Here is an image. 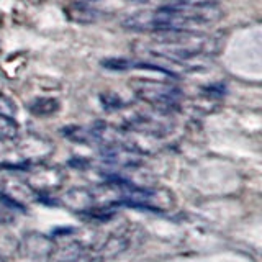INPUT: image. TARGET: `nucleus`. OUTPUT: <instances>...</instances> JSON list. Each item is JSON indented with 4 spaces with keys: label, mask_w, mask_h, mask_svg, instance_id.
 Wrapping results in <instances>:
<instances>
[{
    "label": "nucleus",
    "mask_w": 262,
    "mask_h": 262,
    "mask_svg": "<svg viewBox=\"0 0 262 262\" xmlns=\"http://www.w3.org/2000/svg\"><path fill=\"white\" fill-rule=\"evenodd\" d=\"M223 12L218 5L176 7L166 5L154 10H139L121 21L123 28L141 33L199 30L220 21Z\"/></svg>",
    "instance_id": "nucleus-1"
},
{
    "label": "nucleus",
    "mask_w": 262,
    "mask_h": 262,
    "mask_svg": "<svg viewBox=\"0 0 262 262\" xmlns=\"http://www.w3.org/2000/svg\"><path fill=\"white\" fill-rule=\"evenodd\" d=\"M154 45L147 48V53L161 57L172 64H180L185 69H192V64L199 57H210L220 48V39L213 35L196 30L185 31H161L156 33Z\"/></svg>",
    "instance_id": "nucleus-2"
},
{
    "label": "nucleus",
    "mask_w": 262,
    "mask_h": 262,
    "mask_svg": "<svg viewBox=\"0 0 262 262\" xmlns=\"http://www.w3.org/2000/svg\"><path fill=\"white\" fill-rule=\"evenodd\" d=\"M16 113V105L13 103V100L10 97H7L4 94H0V115L8 118H13Z\"/></svg>",
    "instance_id": "nucleus-10"
},
{
    "label": "nucleus",
    "mask_w": 262,
    "mask_h": 262,
    "mask_svg": "<svg viewBox=\"0 0 262 262\" xmlns=\"http://www.w3.org/2000/svg\"><path fill=\"white\" fill-rule=\"evenodd\" d=\"M220 0H170L169 5L176 7H208V5H218Z\"/></svg>",
    "instance_id": "nucleus-11"
},
{
    "label": "nucleus",
    "mask_w": 262,
    "mask_h": 262,
    "mask_svg": "<svg viewBox=\"0 0 262 262\" xmlns=\"http://www.w3.org/2000/svg\"><path fill=\"white\" fill-rule=\"evenodd\" d=\"M59 106L61 105L56 98L41 97L30 103V112L35 115V117H49V115H54L57 110H59Z\"/></svg>",
    "instance_id": "nucleus-6"
},
{
    "label": "nucleus",
    "mask_w": 262,
    "mask_h": 262,
    "mask_svg": "<svg viewBox=\"0 0 262 262\" xmlns=\"http://www.w3.org/2000/svg\"><path fill=\"white\" fill-rule=\"evenodd\" d=\"M102 66L108 71L125 72L129 69H135V59H126V57H106L102 61Z\"/></svg>",
    "instance_id": "nucleus-7"
},
{
    "label": "nucleus",
    "mask_w": 262,
    "mask_h": 262,
    "mask_svg": "<svg viewBox=\"0 0 262 262\" xmlns=\"http://www.w3.org/2000/svg\"><path fill=\"white\" fill-rule=\"evenodd\" d=\"M66 13H68L69 18L76 23H92L97 18V12L94 8L87 7L85 4H79V2L71 4L66 8Z\"/></svg>",
    "instance_id": "nucleus-5"
},
{
    "label": "nucleus",
    "mask_w": 262,
    "mask_h": 262,
    "mask_svg": "<svg viewBox=\"0 0 262 262\" xmlns=\"http://www.w3.org/2000/svg\"><path fill=\"white\" fill-rule=\"evenodd\" d=\"M102 105H103V108L106 112H115V110H118V108H123V103L121 102V98L117 95V94H110V92H106L103 94L102 97Z\"/></svg>",
    "instance_id": "nucleus-9"
},
{
    "label": "nucleus",
    "mask_w": 262,
    "mask_h": 262,
    "mask_svg": "<svg viewBox=\"0 0 262 262\" xmlns=\"http://www.w3.org/2000/svg\"><path fill=\"white\" fill-rule=\"evenodd\" d=\"M92 2H97V0H92Z\"/></svg>",
    "instance_id": "nucleus-13"
},
{
    "label": "nucleus",
    "mask_w": 262,
    "mask_h": 262,
    "mask_svg": "<svg viewBox=\"0 0 262 262\" xmlns=\"http://www.w3.org/2000/svg\"><path fill=\"white\" fill-rule=\"evenodd\" d=\"M16 131H18V126L13 118L0 115V138H13L16 136Z\"/></svg>",
    "instance_id": "nucleus-8"
},
{
    "label": "nucleus",
    "mask_w": 262,
    "mask_h": 262,
    "mask_svg": "<svg viewBox=\"0 0 262 262\" xmlns=\"http://www.w3.org/2000/svg\"><path fill=\"white\" fill-rule=\"evenodd\" d=\"M128 128L152 136H162L169 131V126L158 118V115H147V113L133 115L128 121Z\"/></svg>",
    "instance_id": "nucleus-4"
},
{
    "label": "nucleus",
    "mask_w": 262,
    "mask_h": 262,
    "mask_svg": "<svg viewBox=\"0 0 262 262\" xmlns=\"http://www.w3.org/2000/svg\"><path fill=\"white\" fill-rule=\"evenodd\" d=\"M135 95L144 103L151 105L156 112L169 113L176 110L182 102V90L177 85L166 84L161 80L151 79H131L129 82Z\"/></svg>",
    "instance_id": "nucleus-3"
},
{
    "label": "nucleus",
    "mask_w": 262,
    "mask_h": 262,
    "mask_svg": "<svg viewBox=\"0 0 262 262\" xmlns=\"http://www.w3.org/2000/svg\"><path fill=\"white\" fill-rule=\"evenodd\" d=\"M129 2H135V4H146V2H149V0H129Z\"/></svg>",
    "instance_id": "nucleus-12"
}]
</instances>
